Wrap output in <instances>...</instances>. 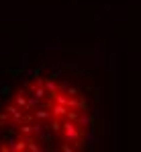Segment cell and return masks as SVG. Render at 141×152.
<instances>
[{"instance_id": "cell-1", "label": "cell", "mask_w": 141, "mask_h": 152, "mask_svg": "<svg viewBox=\"0 0 141 152\" xmlns=\"http://www.w3.org/2000/svg\"><path fill=\"white\" fill-rule=\"evenodd\" d=\"M90 129L92 117L78 88L57 78H33L0 109V150H78Z\"/></svg>"}]
</instances>
